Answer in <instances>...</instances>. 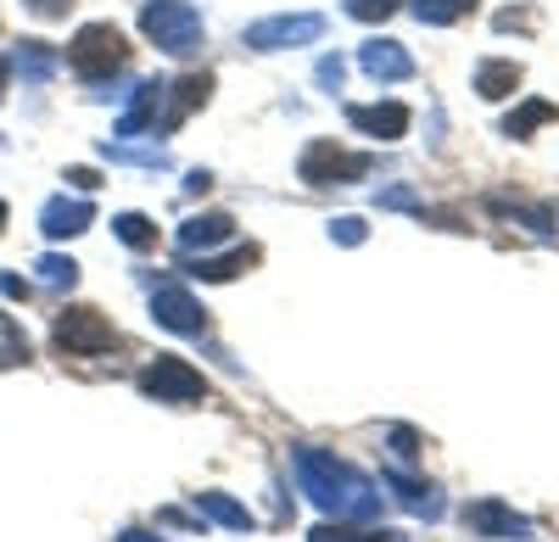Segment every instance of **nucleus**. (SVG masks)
Wrapping results in <instances>:
<instances>
[{"label":"nucleus","mask_w":559,"mask_h":542,"mask_svg":"<svg viewBox=\"0 0 559 542\" xmlns=\"http://www.w3.org/2000/svg\"><path fill=\"white\" fill-rule=\"evenodd\" d=\"M292 470H297V486L324 515H336V520H376L381 515V492L369 486L353 465H342L336 454H324V447H297Z\"/></svg>","instance_id":"obj_1"},{"label":"nucleus","mask_w":559,"mask_h":542,"mask_svg":"<svg viewBox=\"0 0 559 542\" xmlns=\"http://www.w3.org/2000/svg\"><path fill=\"white\" fill-rule=\"evenodd\" d=\"M57 347L68 358H96V352L118 347V330H112L107 313H96V308H68L57 320Z\"/></svg>","instance_id":"obj_2"},{"label":"nucleus","mask_w":559,"mask_h":542,"mask_svg":"<svg viewBox=\"0 0 559 542\" xmlns=\"http://www.w3.org/2000/svg\"><path fill=\"white\" fill-rule=\"evenodd\" d=\"M140 392L157 397V402H202L207 381H202V370L185 364V358H157V364L140 375Z\"/></svg>","instance_id":"obj_3"},{"label":"nucleus","mask_w":559,"mask_h":542,"mask_svg":"<svg viewBox=\"0 0 559 542\" xmlns=\"http://www.w3.org/2000/svg\"><path fill=\"white\" fill-rule=\"evenodd\" d=\"M146 34L163 45V51L185 57L197 51V34H202V17L185 7V0H157V7H146Z\"/></svg>","instance_id":"obj_4"},{"label":"nucleus","mask_w":559,"mask_h":542,"mask_svg":"<svg viewBox=\"0 0 559 542\" xmlns=\"http://www.w3.org/2000/svg\"><path fill=\"white\" fill-rule=\"evenodd\" d=\"M68 62H73L84 79L118 73V68H123V34H118V28H107V23H90V28H79V39H73Z\"/></svg>","instance_id":"obj_5"},{"label":"nucleus","mask_w":559,"mask_h":542,"mask_svg":"<svg viewBox=\"0 0 559 542\" xmlns=\"http://www.w3.org/2000/svg\"><path fill=\"white\" fill-rule=\"evenodd\" d=\"M152 320L174 336H207V313L185 286H157L152 291Z\"/></svg>","instance_id":"obj_6"},{"label":"nucleus","mask_w":559,"mask_h":542,"mask_svg":"<svg viewBox=\"0 0 559 542\" xmlns=\"http://www.w3.org/2000/svg\"><path fill=\"white\" fill-rule=\"evenodd\" d=\"M364 173H369V157H353V152H342L331 141L308 146V157H302L308 185H347V179H364Z\"/></svg>","instance_id":"obj_7"},{"label":"nucleus","mask_w":559,"mask_h":542,"mask_svg":"<svg viewBox=\"0 0 559 542\" xmlns=\"http://www.w3.org/2000/svg\"><path fill=\"white\" fill-rule=\"evenodd\" d=\"M464 526H471L476 537H532V520L515 515L509 504L498 498H476V504H464Z\"/></svg>","instance_id":"obj_8"},{"label":"nucleus","mask_w":559,"mask_h":542,"mask_svg":"<svg viewBox=\"0 0 559 542\" xmlns=\"http://www.w3.org/2000/svg\"><path fill=\"white\" fill-rule=\"evenodd\" d=\"M90 218H96V207H90V202H68V196H57V202H45V207H39V230L51 236V241H62V236L90 230Z\"/></svg>","instance_id":"obj_9"},{"label":"nucleus","mask_w":559,"mask_h":542,"mask_svg":"<svg viewBox=\"0 0 559 542\" xmlns=\"http://www.w3.org/2000/svg\"><path fill=\"white\" fill-rule=\"evenodd\" d=\"M386 486L397 492V504L414 509V515H442V498H437V486L431 481H419V475H403V470H386Z\"/></svg>","instance_id":"obj_10"},{"label":"nucleus","mask_w":559,"mask_h":542,"mask_svg":"<svg viewBox=\"0 0 559 542\" xmlns=\"http://www.w3.org/2000/svg\"><path fill=\"white\" fill-rule=\"evenodd\" d=\"M319 34V17H274V23H258L247 39L263 45V51H274V45H292V39H313Z\"/></svg>","instance_id":"obj_11"},{"label":"nucleus","mask_w":559,"mask_h":542,"mask_svg":"<svg viewBox=\"0 0 559 542\" xmlns=\"http://www.w3.org/2000/svg\"><path fill=\"white\" fill-rule=\"evenodd\" d=\"M191 509H197L202 520H218V526H229V531H252V515H247V504L224 498V492H197V498H191Z\"/></svg>","instance_id":"obj_12"},{"label":"nucleus","mask_w":559,"mask_h":542,"mask_svg":"<svg viewBox=\"0 0 559 542\" xmlns=\"http://www.w3.org/2000/svg\"><path fill=\"white\" fill-rule=\"evenodd\" d=\"M229 236H236V224H229L224 213H202V218H191V224H185V230H179V252H207L213 241H229Z\"/></svg>","instance_id":"obj_13"},{"label":"nucleus","mask_w":559,"mask_h":542,"mask_svg":"<svg viewBox=\"0 0 559 542\" xmlns=\"http://www.w3.org/2000/svg\"><path fill=\"white\" fill-rule=\"evenodd\" d=\"M258 263V246H236V252H229V257H202V263H191V268H185V275H191V280H236L241 275V268H252Z\"/></svg>","instance_id":"obj_14"},{"label":"nucleus","mask_w":559,"mask_h":542,"mask_svg":"<svg viewBox=\"0 0 559 542\" xmlns=\"http://www.w3.org/2000/svg\"><path fill=\"white\" fill-rule=\"evenodd\" d=\"M347 118H353L358 129H369V134H381V141H397V134L408 129V112H403L397 101H392V107H353Z\"/></svg>","instance_id":"obj_15"},{"label":"nucleus","mask_w":559,"mask_h":542,"mask_svg":"<svg viewBox=\"0 0 559 542\" xmlns=\"http://www.w3.org/2000/svg\"><path fill=\"white\" fill-rule=\"evenodd\" d=\"M364 68L376 73V79H408V73H414V62L397 51V45H369V51H364Z\"/></svg>","instance_id":"obj_16"},{"label":"nucleus","mask_w":559,"mask_h":542,"mask_svg":"<svg viewBox=\"0 0 559 542\" xmlns=\"http://www.w3.org/2000/svg\"><path fill=\"white\" fill-rule=\"evenodd\" d=\"M34 268H39V286H45V291H73V286H79V263H73V257H57V252H51V257H39Z\"/></svg>","instance_id":"obj_17"},{"label":"nucleus","mask_w":559,"mask_h":542,"mask_svg":"<svg viewBox=\"0 0 559 542\" xmlns=\"http://www.w3.org/2000/svg\"><path fill=\"white\" fill-rule=\"evenodd\" d=\"M28 364V341H23V325L12 313H0V370H17Z\"/></svg>","instance_id":"obj_18"},{"label":"nucleus","mask_w":559,"mask_h":542,"mask_svg":"<svg viewBox=\"0 0 559 542\" xmlns=\"http://www.w3.org/2000/svg\"><path fill=\"white\" fill-rule=\"evenodd\" d=\"M112 230L134 246V252H146V246H157V224L146 218V213H118L112 218Z\"/></svg>","instance_id":"obj_19"},{"label":"nucleus","mask_w":559,"mask_h":542,"mask_svg":"<svg viewBox=\"0 0 559 542\" xmlns=\"http://www.w3.org/2000/svg\"><path fill=\"white\" fill-rule=\"evenodd\" d=\"M308 542H397V537L392 531H353L347 520H336V526H313Z\"/></svg>","instance_id":"obj_20"},{"label":"nucleus","mask_w":559,"mask_h":542,"mask_svg":"<svg viewBox=\"0 0 559 542\" xmlns=\"http://www.w3.org/2000/svg\"><path fill=\"white\" fill-rule=\"evenodd\" d=\"M476 84H481V96H487V101H498V96H509V89L521 84V68H509V62H487Z\"/></svg>","instance_id":"obj_21"},{"label":"nucleus","mask_w":559,"mask_h":542,"mask_svg":"<svg viewBox=\"0 0 559 542\" xmlns=\"http://www.w3.org/2000/svg\"><path fill=\"white\" fill-rule=\"evenodd\" d=\"M476 0H414V12L426 17V23H453V17H464Z\"/></svg>","instance_id":"obj_22"},{"label":"nucleus","mask_w":559,"mask_h":542,"mask_svg":"<svg viewBox=\"0 0 559 542\" xmlns=\"http://www.w3.org/2000/svg\"><path fill=\"white\" fill-rule=\"evenodd\" d=\"M548 118H554V107H548V101H532L526 112L509 118V134H526V129H537V123H548Z\"/></svg>","instance_id":"obj_23"},{"label":"nucleus","mask_w":559,"mask_h":542,"mask_svg":"<svg viewBox=\"0 0 559 542\" xmlns=\"http://www.w3.org/2000/svg\"><path fill=\"white\" fill-rule=\"evenodd\" d=\"M392 454L408 465V459H419V436L408 431V425H392Z\"/></svg>","instance_id":"obj_24"},{"label":"nucleus","mask_w":559,"mask_h":542,"mask_svg":"<svg viewBox=\"0 0 559 542\" xmlns=\"http://www.w3.org/2000/svg\"><path fill=\"white\" fill-rule=\"evenodd\" d=\"M331 241L358 246V241H364V218H336V224H331Z\"/></svg>","instance_id":"obj_25"},{"label":"nucleus","mask_w":559,"mask_h":542,"mask_svg":"<svg viewBox=\"0 0 559 542\" xmlns=\"http://www.w3.org/2000/svg\"><path fill=\"white\" fill-rule=\"evenodd\" d=\"M392 7H397V0H347V12H353V17H386Z\"/></svg>","instance_id":"obj_26"},{"label":"nucleus","mask_w":559,"mask_h":542,"mask_svg":"<svg viewBox=\"0 0 559 542\" xmlns=\"http://www.w3.org/2000/svg\"><path fill=\"white\" fill-rule=\"evenodd\" d=\"M0 297H12V302H28V297H34V286H28L23 275H0Z\"/></svg>","instance_id":"obj_27"},{"label":"nucleus","mask_w":559,"mask_h":542,"mask_svg":"<svg viewBox=\"0 0 559 542\" xmlns=\"http://www.w3.org/2000/svg\"><path fill=\"white\" fill-rule=\"evenodd\" d=\"M28 7H34L39 17H62V12L73 7V0H28Z\"/></svg>","instance_id":"obj_28"},{"label":"nucleus","mask_w":559,"mask_h":542,"mask_svg":"<svg viewBox=\"0 0 559 542\" xmlns=\"http://www.w3.org/2000/svg\"><path fill=\"white\" fill-rule=\"evenodd\" d=\"M68 179H73V185H79V191H96V185H102V179H96V173H90V168H73Z\"/></svg>","instance_id":"obj_29"},{"label":"nucleus","mask_w":559,"mask_h":542,"mask_svg":"<svg viewBox=\"0 0 559 542\" xmlns=\"http://www.w3.org/2000/svg\"><path fill=\"white\" fill-rule=\"evenodd\" d=\"M118 542H163V537H146V531H134V526H129V531H123Z\"/></svg>","instance_id":"obj_30"},{"label":"nucleus","mask_w":559,"mask_h":542,"mask_svg":"<svg viewBox=\"0 0 559 542\" xmlns=\"http://www.w3.org/2000/svg\"><path fill=\"white\" fill-rule=\"evenodd\" d=\"M7 79H12V62H0V96H7Z\"/></svg>","instance_id":"obj_31"},{"label":"nucleus","mask_w":559,"mask_h":542,"mask_svg":"<svg viewBox=\"0 0 559 542\" xmlns=\"http://www.w3.org/2000/svg\"><path fill=\"white\" fill-rule=\"evenodd\" d=\"M0 224H7V202H0Z\"/></svg>","instance_id":"obj_32"}]
</instances>
